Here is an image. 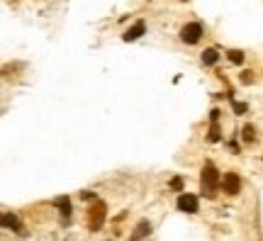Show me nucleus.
I'll return each instance as SVG.
<instances>
[{
  "label": "nucleus",
  "instance_id": "nucleus-9",
  "mask_svg": "<svg viewBox=\"0 0 263 241\" xmlns=\"http://www.w3.org/2000/svg\"><path fill=\"white\" fill-rule=\"evenodd\" d=\"M3 226H5V229H13V231H18V234H22V226H20L18 217H15V214H10V212H5V214H3Z\"/></svg>",
  "mask_w": 263,
  "mask_h": 241
},
{
  "label": "nucleus",
  "instance_id": "nucleus-7",
  "mask_svg": "<svg viewBox=\"0 0 263 241\" xmlns=\"http://www.w3.org/2000/svg\"><path fill=\"white\" fill-rule=\"evenodd\" d=\"M149 231H151V224L146 222V219H141L137 226H134V231H132V236H129V241H139V239H144V236H149Z\"/></svg>",
  "mask_w": 263,
  "mask_h": 241
},
{
  "label": "nucleus",
  "instance_id": "nucleus-4",
  "mask_svg": "<svg viewBox=\"0 0 263 241\" xmlns=\"http://www.w3.org/2000/svg\"><path fill=\"white\" fill-rule=\"evenodd\" d=\"M222 188H224L227 195H239V192H241V178H239L236 173H227V175L222 178Z\"/></svg>",
  "mask_w": 263,
  "mask_h": 241
},
{
  "label": "nucleus",
  "instance_id": "nucleus-11",
  "mask_svg": "<svg viewBox=\"0 0 263 241\" xmlns=\"http://www.w3.org/2000/svg\"><path fill=\"white\" fill-rule=\"evenodd\" d=\"M227 56H229V61H231V64H241V61H244V52H239V49L227 52Z\"/></svg>",
  "mask_w": 263,
  "mask_h": 241
},
{
  "label": "nucleus",
  "instance_id": "nucleus-14",
  "mask_svg": "<svg viewBox=\"0 0 263 241\" xmlns=\"http://www.w3.org/2000/svg\"><path fill=\"white\" fill-rule=\"evenodd\" d=\"M246 110H248V107H246V103H234V112H236V115H244Z\"/></svg>",
  "mask_w": 263,
  "mask_h": 241
},
{
  "label": "nucleus",
  "instance_id": "nucleus-10",
  "mask_svg": "<svg viewBox=\"0 0 263 241\" xmlns=\"http://www.w3.org/2000/svg\"><path fill=\"white\" fill-rule=\"evenodd\" d=\"M217 59H219V56H217V52H214V49H205V52H202V61H205L207 66L217 64Z\"/></svg>",
  "mask_w": 263,
  "mask_h": 241
},
{
  "label": "nucleus",
  "instance_id": "nucleus-16",
  "mask_svg": "<svg viewBox=\"0 0 263 241\" xmlns=\"http://www.w3.org/2000/svg\"><path fill=\"white\" fill-rule=\"evenodd\" d=\"M171 188H173V190H180V188H183V180H180V178H173V180H171Z\"/></svg>",
  "mask_w": 263,
  "mask_h": 241
},
{
  "label": "nucleus",
  "instance_id": "nucleus-1",
  "mask_svg": "<svg viewBox=\"0 0 263 241\" xmlns=\"http://www.w3.org/2000/svg\"><path fill=\"white\" fill-rule=\"evenodd\" d=\"M217 188H219V173H217V168H214V163L212 161H207L205 166H202V175H200V190H202V195L205 197H214L217 195Z\"/></svg>",
  "mask_w": 263,
  "mask_h": 241
},
{
  "label": "nucleus",
  "instance_id": "nucleus-2",
  "mask_svg": "<svg viewBox=\"0 0 263 241\" xmlns=\"http://www.w3.org/2000/svg\"><path fill=\"white\" fill-rule=\"evenodd\" d=\"M105 217H107V207L103 200H95V205L90 207L88 212V229L90 231H100V226L105 224Z\"/></svg>",
  "mask_w": 263,
  "mask_h": 241
},
{
  "label": "nucleus",
  "instance_id": "nucleus-5",
  "mask_svg": "<svg viewBox=\"0 0 263 241\" xmlns=\"http://www.w3.org/2000/svg\"><path fill=\"white\" fill-rule=\"evenodd\" d=\"M178 209L180 212H188V214H195L197 212V197L190 195V192H183L178 197Z\"/></svg>",
  "mask_w": 263,
  "mask_h": 241
},
{
  "label": "nucleus",
  "instance_id": "nucleus-13",
  "mask_svg": "<svg viewBox=\"0 0 263 241\" xmlns=\"http://www.w3.org/2000/svg\"><path fill=\"white\" fill-rule=\"evenodd\" d=\"M241 137H244L246 141H253V127H251V124H246V127H244V132H241Z\"/></svg>",
  "mask_w": 263,
  "mask_h": 241
},
{
  "label": "nucleus",
  "instance_id": "nucleus-6",
  "mask_svg": "<svg viewBox=\"0 0 263 241\" xmlns=\"http://www.w3.org/2000/svg\"><path fill=\"white\" fill-rule=\"evenodd\" d=\"M144 32H146V25H144V22H137V25H132V27L124 32V37H122V39H124V42H137Z\"/></svg>",
  "mask_w": 263,
  "mask_h": 241
},
{
  "label": "nucleus",
  "instance_id": "nucleus-8",
  "mask_svg": "<svg viewBox=\"0 0 263 241\" xmlns=\"http://www.w3.org/2000/svg\"><path fill=\"white\" fill-rule=\"evenodd\" d=\"M54 205L61 209V217H64V222H69V217H71V197H56L54 200Z\"/></svg>",
  "mask_w": 263,
  "mask_h": 241
},
{
  "label": "nucleus",
  "instance_id": "nucleus-15",
  "mask_svg": "<svg viewBox=\"0 0 263 241\" xmlns=\"http://www.w3.org/2000/svg\"><path fill=\"white\" fill-rule=\"evenodd\" d=\"M251 81H253V73L251 71H244L241 73V83H251Z\"/></svg>",
  "mask_w": 263,
  "mask_h": 241
},
{
  "label": "nucleus",
  "instance_id": "nucleus-3",
  "mask_svg": "<svg viewBox=\"0 0 263 241\" xmlns=\"http://www.w3.org/2000/svg\"><path fill=\"white\" fill-rule=\"evenodd\" d=\"M200 37H202V25H197V22H190V25H185L180 30V39L185 44H197Z\"/></svg>",
  "mask_w": 263,
  "mask_h": 241
},
{
  "label": "nucleus",
  "instance_id": "nucleus-17",
  "mask_svg": "<svg viewBox=\"0 0 263 241\" xmlns=\"http://www.w3.org/2000/svg\"><path fill=\"white\" fill-rule=\"evenodd\" d=\"M183 3H185V0H183Z\"/></svg>",
  "mask_w": 263,
  "mask_h": 241
},
{
  "label": "nucleus",
  "instance_id": "nucleus-12",
  "mask_svg": "<svg viewBox=\"0 0 263 241\" xmlns=\"http://www.w3.org/2000/svg\"><path fill=\"white\" fill-rule=\"evenodd\" d=\"M207 139H210V141H219V127H217V120H212V129H210Z\"/></svg>",
  "mask_w": 263,
  "mask_h": 241
}]
</instances>
